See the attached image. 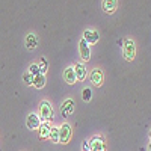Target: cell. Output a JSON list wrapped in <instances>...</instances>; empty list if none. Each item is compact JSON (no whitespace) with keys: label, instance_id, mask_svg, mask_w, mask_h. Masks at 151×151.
Returning a JSON list of instances; mask_svg holds the SVG:
<instances>
[{"label":"cell","instance_id":"cell-8","mask_svg":"<svg viewBox=\"0 0 151 151\" xmlns=\"http://www.w3.org/2000/svg\"><path fill=\"white\" fill-rule=\"evenodd\" d=\"M60 112H62V115H64V116H68V115H71V113L74 112V101H73L71 98L65 100V101L62 103Z\"/></svg>","mask_w":151,"mask_h":151},{"label":"cell","instance_id":"cell-17","mask_svg":"<svg viewBox=\"0 0 151 151\" xmlns=\"http://www.w3.org/2000/svg\"><path fill=\"white\" fill-rule=\"evenodd\" d=\"M82 98H83V101H89V100L92 98V91L89 89V88H85V89L82 91Z\"/></svg>","mask_w":151,"mask_h":151},{"label":"cell","instance_id":"cell-1","mask_svg":"<svg viewBox=\"0 0 151 151\" xmlns=\"http://www.w3.org/2000/svg\"><path fill=\"white\" fill-rule=\"evenodd\" d=\"M40 119L41 122H48L50 119H53V107L48 101H42L40 106Z\"/></svg>","mask_w":151,"mask_h":151},{"label":"cell","instance_id":"cell-11","mask_svg":"<svg viewBox=\"0 0 151 151\" xmlns=\"http://www.w3.org/2000/svg\"><path fill=\"white\" fill-rule=\"evenodd\" d=\"M73 68H74V73H76V79L77 80H85V77H86L85 65L83 64H76V67H73Z\"/></svg>","mask_w":151,"mask_h":151},{"label":"cell","instance_id":"cell-3","mask_svg":"<svg viewBox=\"0 0 151 151\" xmlns=\"http://www.w3.org/2000/svg\"><path fill=\"white\" fill-rule=\"evenodd\" d=\"M71 137V125L68 122H64L59 127V142L60 144H67Z\"/></svg>","mask_w":151,"mask_h":151},{"label":"cell","instance_id":"cell-6","mask_svg":"<svg viewBox=\"0 0 151 151\" xmlns=\"http://www.w3.org/2000/svg\"><path fill=\"white\" fill-rule=\"evenodd\" d=\"M83 40H85L88 44H95V42L100 40V33L95 32V30L88 29V30H85V33H83Z\"/></svg>","mask_w":151,"mask_h":151},{"label":"cell","instance_id":"cell-18","mask_svg":"<svg viewBox=\"0 0 151 151\" xmlns=\"http://www.w3.org/2000/svg\"><path fill=\"white\" fill-rule=\"evenodd\" d=\"M41 65H38V68H40V74H44L45 76V73H47V68H48V64H47V60L44 59V58H41Z\"/></svg>","mask_w":151,"mask_h":151},{"label":"cell","instance_id":"cell-4","mask_svg":"<svg viewBox=\"0 0 151 151\" xmlns=\"http://www.w3.org/2000/svg\"><path fill=\"white\" fill-rule=\"evenodd\" d=\"M89 151H106V142L101 136H94L89 141Z\"/></svg>","mask_w":151,"mask_h":151},{"label":"cell","instance_id":"cell-19","mask_svg":"<svg viewBox=\"0 0 151 151\" xmlns=\"http://www.w3.org/2000/svg\"><path fill=\"white\" fill-rule=\"evenodd\" d=\"M23 82L26 83V85H32V82H33V76L29 74V73H26V74L23 76Z\"/></svg>","mask_w":151,"mask_h":151},{"label":"cell","instance_id":"cell-16","mask_svg":"<svg viewBox=\"0 0 151 151\" xmlns=\"http://www.w3.org/2000/svg\"><path fill=\"white\" fill-rule=\"evenodd\" d=\"M48 137L52 139V142L58 144V142H59V129H58V127H52V130H50V134H48Z\"/></svg>","mask_w":151,"mask_h":151},{"label":"cell","instance_id":"cell-15","mask_svg":"<svg viewBox=\"0 0 151 151\" xmlns=\"http://www.w3.org/2000/svg\"><path fill=\"white\" fill-rule=\"evenodd\" d=\"M38 129H40V137H42V139L48 137L50 130H52V127H50V124H48V122H41V125H40Z\"/></svg>","mask_w":151,"mask_h":151},{"label":"cell","instance_id":"cell-14","mask_svg":"<svg viewBox=\"0 0 151 151\" xmlns=\"http://www.w3.org/2000/svg\"><path fill=\"white\" fill-rule=\"evenodd\" d=\"M32 85H33L35 88H38V89L44 88V86H45V76H44V74H36V76H33Z\"/></svg>","mask_w":151,"mask_h":151},{"label":"cell","instance_id":"cell-9","mask_svg":"<svg viewBox=\"0 0 151 151\" xmlns=\"http://www.w3.org/2000/svg\"><path fill=\"white\" fill-rule=\"evenodd\" d=\"M41 125V119H40V116L36 115V113H30V115L27 116V127L30 129V130H35V129H38Z\"/></svg>","mask_w":151,"mask_h":151},{"label":"cell","instance_id":"cell-7","mask_svg":"<svg viewBox=\"0 0 151 151\" xmlns=\"http://www.w3.org/2000/svg\"><path fill=\"white\" fill-rule=\"evenodd\" d=\"M91 82L95 86H101L103 85V71L100 70V68H95L91 73Z\"/></svg>","mask_w":151,"mask_h":151},{"label":"cell","instance_id":"cell-10","mask_svg":"<svg viewBox=\"0 0 151 151\" xmlns=\"http://www.w3.org/2000/svg\"><path fill=\"white\" fill-rule=\"evenodd\" d=\"M64 79H65V82L68 83V85H74L76 83V73H74V68L73 67H70V68H67L65 71H64Z\"/></svg>","mask_w":151,"mask_h":151},{"label":"cell","instance_id":"cell-21","mask_svg":"<svg viewBox=\"0 0 151 151\" xmlns=\"http://www.w3.org/2000/svg\"><path fill=\"white\" fill-rule=\"evenodd\" d=\"M89 148H91V147H89V141H85V142L82 144V150H83V151H89Z\"/></svg>","mask_w":151,"mask_h":151},{"label":"cell","instance_id":"cell-20","mask_svg":"<svg viewBox=\"0 0 151 151\" xmlns=\"http://www.w3.org/2000/svg\"><path fill=\"white\" fill-rule=\"evenodd\" d=\"M29 74H32V76L40 74V68H38L36 64H32V65H30V71H29Z\"/></svg>","mask_w":151,"mask_h":151},{"label":"cell","instance_id":"cell-12","mask_svg":"<svg viewBox=\"0 0 151 151\" xmlns=\"http://www.w3.org/2000/svg\"><path fill=\"white\" fill-rule=\"evenodd\" d=\"M116 6H118V0H103V9L107 12V14L115 12Z\"/></svg>","mask_w":151,"mask_h":151},{"label":"cell","instance_id":"cell-2","mask_svg":"<svg viewBox=\"0 0 151 151\" xmlns=\"http://www.w3.org/2000/svg\"><path fill=\"white\" fill-rule=\"evenodd\" d=\"M136 56V45L132 40H125L124 41V58L127 60H133Z\"/></svg>","mask_w":151,"mask_h":151},{"label":"cell","instance_id":"cell-13","mask_svg":"<svg viewBox=\"0 0 151 151\" xmlns=\"http://www.w3.org/2000/svg\"><path fill=\"white\" fill-rule=\"evenodd\" d=\"M26 47H27V50H35L36 48V45H38V38H36V35L35 33H29L27 36H26Z\"/></svg>","mask_w":151,"mask_h":151},{"label":"cell","instance_id":"cell-5","mask_svg":"<svg viewBox=\"0 0 151 151\" xmlns=\"http://www.w3.org/2000/svg\"><path fill=\"white\" fill-rule=\"evenodd\" d=\"M79 52H80V58L83 60H89L91 59V50H89V45L85 40H82L79 42Z\"/></svg>","mask_w":151,"mask_h":151}]
</instances>
